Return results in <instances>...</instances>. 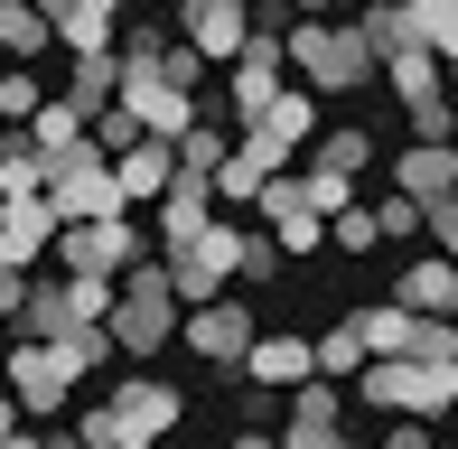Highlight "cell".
<instances>
[{"instance_id":"cell-1","label":"cell","mask_w":458,"mask_h":449,"mask_svg":"<svg viewBox=\"0 0 458 449\" xmlns=\"http://www.w3.org/2000/svg\"><path fill=\"white\" fill-rule=\"evenodd\" d=\"M281 56H290V75H309V94H356V85H374V56H365L356 19H290V29H281Z\"/></svg>"},{"instance_id":"cell-2","label":"cell","mask_w":458,"mask_h":449,"mask_svg":"<svg viewBox=\"0 0 458 449\" xmlns=\"http://www.w3.org/2000/svg\"><path fill=\"white\" fill-rule=\"evenodd\" d=\"M178 281H169V262H150L140 253L131 272H122V291H113V318H103V328H113V346L122 356H159V346L178 337Z\"/></svg>"},{"instance_id":"cell-3","label":"cell","mask_w":458,"mask_h":449,"mask_svg":"<svg viewBox=\"0 0 458 449\" xmlns=\"http://www.w3.org/2000/svg\"><path fill=\"white\" fill-rule=\"evenodd\" d=\"M356 394L374 412H411V421H440L458 402V365H430V356H365L356 365Z\"/></svg>"},{"instance_id":"cell-4","label":"cell","mask_w":458,"mask_h":449,"mask_svg":"<svg viewBox=\"0 0 458 449\" xmlns=\"http://www.w3.org/2000/svg\"><path fill=\"white\" fill-rule=\"evenodd\" d=\"M113 272H56V281H29V309H19V328L29 337H75L94 328V318H113Z\"/></svg>"},{"instance_id":"cell-5","label":"cell","mask_w":458,"mask_h":449,"mask_svg":"<svg viewBox=\"0 0 458 449\" xmlns=\"http://www.w3.org/2000/svg\"><path fill=\"white\" fill-rule=\"evenodd\" d=\"M0 384H10V402L19 412H66L75 402V356H66V337H19L10 346V365H0Z\"/></svg>"},{"instance_id":"cell-6","label":"cell","mask_w":458,"mask_h":449,"mask_svg":"<svg viewBox=\"0 0 458 449\" xmlns=\"http://www.w3.org/2000/svg\"><path fill=\"white\" fill-rule=\"evenodd\" d=\"M309 140H318V94H309V85H281L272 104L243 122V150H253L262 169H290V159H300Z\"/></svg>"},{"instance_id":"cell-7","label":"cell","mask_w":458,"mask_h":449,"mask_svg":"<svg viewBox=\"0 0 458 449\" xmlns=\"http://www.w3.org/2000/svg\"><path fill=\"white\" fill-rule=\"evenodd\" d=\"M150 253V224H131V207L122 216H103V224H56V262L66 272H131V262Z\"/></svg>"},{"instance_id":"cell-8","label":"cell","mask_w":458,"mask_h":449,"mask_svg":"<svg viewBox=\"0 0 458 449\" xmlns=\"http://www.w3.org/2000/svg\"><path fill=\"white\" fill-rule=\"evenodd\" d=\"M281 85H290L281 38H272V29H253V38H243V56H225V104H234V131H243V122H253L262 104H272Z\"/></svg>"},{"instance_id":"cell-9","label":"cell","mask_w":458,"mask_h":449,"mask_svg":"<svg viewBox=\"0 0 458 449\" xmlns=\"http://www.w3.org/2000/svg\"><path fill=\"white\" fill-rule=\"evenodd\" d=\"M178 337H187V356H206V365H243V346H253V309L243 300H197V309H178Z\"/></svg>"},{"instance_id":"cell-10","label":"cell","mask_w":458,"mask_h":449,"mask_svg":"<svg viewBox=\"0 0 458 449\" xmlns=\"http://www.w3.org/2000/svg\"><path fill=\"white\" fill-rule=\"evenodd\" d=\"M47 207H56V224H103V216H122L113 159H66V169L47 178Z\"/></svg>"},{"instance_id":"cell-11","label":"cell","mask_w":458,"mask_h":449,"mask_svg":"<svg viewBox=\"0 0 458 449\" xmlns=\"http://www.w3.org/2000/svg\"><path fill=\"white\" fill-rule=\"evenodd\" d=\"M113 412H122V431H131V440H169L178 412H187V394H178V384H159V375H113Z\"/></svg>"},{"instance_id":"cell-12","label":"cell","mask_w":458,"mask_h":449,"mask_svg":"<svg viewBox=\"0 0 458 449\" xmlns=\"http://www.w3.org/2000/svg\"><path fill=\"white\" fill-rule=\"evenodd\" d=\"M47 253H56V207L47 197H0V262L38 272Z\"/></svg>"},{"instance_id":"cell-13","label":"cell","mask_w":458,"mask_h":449,"mask_svg":"<svg viewBox=\"0 0 458 449\" xmlns=\"http://www.w3.org/2000/svg\"><path fill=\"white\" fill-rule=\"evenodd\" d=\"M169 178H178V150H169V140L140 131L131 150H113V188H122V207H159V197H169Z\"/></svg>"},{"instance_id":"cell-14","label":"cell","mask_w":458,"mask_h":449,"mask_svg":"<svg viewBox=\"0 0 458 449\" xmlns=\"http://www.w3.org/2000/svg\"><path fill=\"white\" fill-rule=\"evenodd\" d=\"M29 150H38V159H47V178H56V169H66V159H103V150H94V140H85V113H75V104H66V94H47V104H38V113H29Z\"/></svg>"},{"instance_id":"cell-15","label":"cell","mask_w":458,"mask_h":449,"mask_svg":"<svg viewBox=\"0 0 458 449\" xmlns=\"http://www.w3.org/2000/svg\"><path fill=\"white\" fill-rule=\"evenodd\" d=\"M234 375H243V384H262V394H290V384L318 375V356H309V337H262V328H253V346H243Z\"/></svg>"},{"instance_id":"cell-16","label":"cell","mask_w":458,"mask_h":449,"mask_svg":"<svg viewBox=\"0 0 458 449\" xmlns=\"http://www.w3.org/2000/svg\"><path fill=\"white\" fill-rule=\"evenodd\" d=\"M243 38H253V10H243V0H187V47H197L206 66L243 56Z\"/></svg>"},{"instance_id":"cell-17","label":"cell","mask_w":458,"mask_h":449,"mask_svg":"<svg viewBox=\"0 0 458 449\" xmlns=\"http://www.w3.org/2000/svg\"><path fill=\"white\" fill-rule=\"evenodd\" d=\"M38 10H47V29H56V47H113L122 38V10H131V0H38Z\"/></svg>"},{"instance_id":"cell-18","label":"cell","mask_w":458,"mask_h":449,"mask_svg":"<svg viewBox=\"0 0 458 449\" xmlns=\"http://www.w3.org/2000/svg\"><path fill=\"white\" fill-rule=\"evenodd\" d=\"M393 188L403 197H449L458 188V140H411V150H393Z\"/></svg>"},{"instance_id":"cell-19","label":"cell","mask_w":458,"mask_h":449,"mask_svg":"<svg viewBox=\"0 0 458 449\" xmlns=\"http://www.w3.org/2000/svg\"><path fill=\"white\" fill-rule=\"evenodd\" d=\"M150 224H159V253L187 243L197 224H216V188H206V178H169V197L150 207Z\"/></svg>"},{"instance_id":"cell-20","label":"cell","mask_w":458,"mask_h":449,"mask_svg":"<svg viewBox=\"0 0 458 449\" xmlns=\"http://www.w3.org/2000/svg\"><path fill=\"white\" fill-rule=\"evenodd\" d=\"M337 421H346L337 375H309V384H290V431H281V440H327Z\"/></svg>"},{"instance_id":"cell-21","label":"cell","mask_w":458,"mask_h":449,"mask_svg":"<svg viewBox=\"0 0 458 449\" xmlns=\"http://www.w3.org/2000/svg\"><path fill=\"white\" fill-rule=\"evenodd\" d=\"M393 300H403V309H421V318H458V262H449V253L411 262V272H403V291H393Z\"/></svg>"},{"instance_id":"cell-22","label":"cell","mask_w":458,"mask_h":449,"mask_svg":"<svg viewBox=\"0 0 458 449\" xmlns=\"http://www.w3.org/2000/svg\"><path fill=\"white\" fill-rule=\"evenodd\" d=\"M47 47H56L47 10H38V0H0V66H38Z\"/></svg>"},{"instance_id":"cell-23","label":"cell","mask_w":458,"mask_h":449,"mask_svg":"<svg viewBox=\"0 0 458 449\" xmlns=\"http://www.w3.org/2000/svg\"><path fill=\"white\" fill-rule=\"evenodd\" d=\"M113 94H122V47H85V56H75V75H66V104L94 122Z\"/></svg>"},{"instance_id":"cell-24","label":"cell","mask_w":458,"mask_h":449,"mask_svg":"<svg viewBox=\"0 0 458 449\" xmlns=\"http://www.w3.org/2000/svg\"><path fill=\"white\" fill-rule=\"evenodd\" d=\"M346 328L365 337V356H411V328H421V309H403V300H384V309H356Z\"/></svg>"},{"instance_id":"cell-25","label":"cell","mask_w":458,"mask_h":449,"mask_svg":"<svg viewBox=\"0 0 458 449\" xmlns=\"http://www.w3.org/2000/svg\"><path fill=\"white\" fill-rule=\"evenodd\" d=\"M411 38H421V47L430 56H449V66H458V0H411Z\"/></svg>"},{"instance_id":"cell-26","label":"cell","mask_w":458,"mask_h":449,"mask_svg":"<svg viewBox=\"0 0 458 449\" xmlns=\"http://www.w3.org/2000/svg\"><path fill=\"white\" fill-rule=\"evenodd\" d=\"M0 197H47V159L29 140H0Z\"/></svg>"},{"instance_id":"cell-27","label":"cell","mask_w":458,"mask_h":449,"mask_svg":"<svg viewBox=\"0 0 458 449\" xmlns=\"http://www.w3.org/2000/svg\"><path fill=\"white\" fill-rule=\"evenodd\" d=\"M47 104V85H38V66H0V122H29Z\"/></svg>"},{"instance_id":"cell-28","label":"cell","mask_w":458,"mask_h":449,"mask_svg":"<svg viewBox=\"0 0 458 449\" xmlns=\"http://www.w3.org/2000/svg\"><path fill=\"white\" fill-rule=\"evenodd\" d=\"M327 243H337V253H374V243H384V234H374V207H365V197L327 216Z\"/></svg>"},{"instance_id":"cell-29","label":"cell","mask_w":458,"mask_h":449,"mask_svg":"<svg viewBox=\"0 0 458 449\" xmlns=\"http://www.w3.org/2000/svg\"><path fill=\"white\" fill-rule=\"evenodd\" d=\"M85 140H94L103 159H113V150H131V140H140V122H131V104H103V113L85 122Z\"/></svg>"},{"instance_id":"cell-30","label":"cell","mask_w":458,"mask_h":449,"mask_svg":"<svg viewBox=\"0 0 458 449\" xmlns=\"http://www.w3.org/2000/svg\"><path fill=\"white\" fill-rule=\"evenodd\" d=\"M318 159H327V169H346V178H365V169H374V131H327Z\"/></svg>"},{"instance_id":"cell-31","label":"cell","mask_w":458,"mask_h":449,"mask_svg":"<svg viewBox=\"0 0 458 449\" xmlns=\"http://www.w3.org/2000/svg\"><path fill=\"white\" fill-rule=\"evenodd\" d=\"M365 207H374V234H421V197H403V188H393V197H365Z\"/></svg>"},{"instance_id":"cell-32","label":"cell","mask_w":458,"mask_h":449,"mask_svg":"<svg viewBox=\"0 0 458 449\" xmlns=\"http://www.w3.org/2000/svg\"><path fill=\"white\" fill-rule=\"evenodd\" d=\"M309 356H318V375H356V365H365V337H356V328H327Z\"/></svg>"},{"instance_id":"cell-33","label":"cell","mask_w":458,"mask_h":449,"mask_svg":"<svg viewBox=\"0 0 458 449\" xmlns=\"http://www.w3.org/2000/svg\"><path fill=\"white\" fill-rule=\"evenodd\" d=\"M66 356H75V375H103V365H113L122 346H113V328L94 318V328H75V337H66Z\"/></svg>"},{"instance_id":"cell-34","label":"cell","mask_w":458,"mask_h":449,"mask_svg":"<svg viewBox=\"0 0 458 449\" xmlns=\"http://www.w3.org/2000/svg\"><path fill=\"white\" fill-rule=\"evenodd\" d=\"M421 224L440 234V253L458 262V188H449V197H430V207H421Z\"/></svg>"},{"instance_id":"cell-35","label":"cell","mask_w":458,"mask_h":449,"mask_svg":"<svg viewBox=\"0 0 458 449\" xmlns=\"http://www.w3.org/2000/svg\"><path fill=\"white\" fill-rule=\"evenodd\" d=\"M234 272H243V281H272V272H281V243H272V234H243V262H234Z\"/></svg>"},{"instance_id":"cell-36","label":"cell","mask_w":458,"mask_h":449,"mask_svg":"<svg viewBox=\"0 0 458 449\" xmlns=\"http://www.w3.org/2000/svg\"><path fill=\"white\" fill-rule=\"evenodd\" d=\"M374 449H430V421H411V412H393V431L374 440Z\"/></svg>"},{"instance_id":"cell-37","label":"cell","mask_w":458,"mask_h":449,"mask_svg":"<svg viewBox=\"0 0 458 449\" xmlns=\"http://www.w3.org/2000/svg\"><path fill=\"white\" fill-rule=\"evenodd\" d=\"M290 10H309V19H346V10H365V0H290Z\"/></svg>"},{"instance_id":"cell-38","label":"cell","mask_w":458,"mask_h":449,"mask_svg":"<svg viewBox=\"0 0 458 449\" xmlns=\"http://www.w3.org/2000/svg\"><path fill=\"white\" fill-rule=\"evenodd\" d=\"M234 449H281V440H272V431H243V440H234Z\"/></svg>"},{"instance_id":"cell-39","label":"cell","mask_w":458,"mask_h":449,"mask_svg":"<svg viewBox=\"0 0 458 449\" xmlns=\"http://www.w3.org/2000/svg\"><path fill=\"white\" fill-rule=\"evenodd\" d=\"M0 449H47V440H29V431H10V440H0Z\"/></svg>"},{"instance_id":"cell-40","label":"cell","mask_w":458,"mask_h":449,"mask_svg":"<svg viewBox=\"0 0 458 449\" xmlns=\"http://www.w3.org/2000/svg\"><path fill=\"white\" fill-rule=\"evenodd\" d=\"M122 449H159V440H122Z\"/></svg>"}]
</instances>
